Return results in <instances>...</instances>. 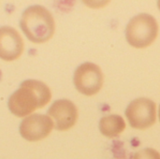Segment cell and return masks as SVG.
<instances>
[{"instance_id": "obj_1", "label": "cell", "mask_w": 160, "mask_h": 159, "mask_svg": "<svg viewBox=\"0 0 160 159\" xmlns=\"http://www.w3.org/2000/svg\"><path fill=\"white\" fill-rule=\"evenodd\" d=\"M52 98V92L48 85L38 80L22 82L8 98V107L17 117H26L37 109L45 107Z\"/></svg>"}, {"instance_id": "obj_2", "label": "cell", "mask_w": 160, "mask_h": 159, "mask_svg": "<svg viewBox=\"0 0 160 159\" xmlns=\"http://www.w3.org/2000/svg\"><path fill=\"white\" fill-rule=\"evenodd\" d=\"M20 27L31 42L40 44L52 37L55 22L52 13L46 7L40 5H33L22 12Z\"/></svg>"}, {"instance_id": "obj_3", "label": "cell", "mask_w": 160, "mask_h": 159, "mask_svg": "<svg viewBox=\"0 0 160 159\" xmlns=\"http://www.w3.org/2000/svg\"><path fill=\"white\" fill-rule=\"evenodd\" d=\"M158 35V23L155 17L141 13L133 17L126 29L128 42L134 48L143 49L150 46Z\"/></svg>"}, {"instance_id": "obj_4", "label": "cell", "mask_w": 160, "mask_h": 159, "mask_svg": "<svg viewBox=\"0 0 160 159\" xmlns=\"http://www.w3.org/2000/svg\"><path fill=\"white\" fill-rule=\"evenodd\" d=\"M73 82L81 94L88 97L94 96L102 88L103 74L98 65L86 62L75 70Z\"/></svg>"}, {"instance_id": "obj_5", "label": "cell", "mask_w": 160, "mask_h": 159, "mask_svg": "<svg viewBox=\"0 0 160 159\" xmlns=\"http://www.w3.org/2000/svg\"><path fill=\"white\" fill-rule=\"evenodd\" d=\"M126 117L133 128L146 129L156 123V103L149 98H137L128 106Z\"/></svg>"}, {"instance_id": "obj_6", "label": "cell", "mask_w": 160, "mask_h": 159, "mask_svg": "<svg viewBox=\"0 0 160 159\" xmlns=\"http://www.w3.org/2000/svg\"><path fill=\"white\" fill-rule=\"evenodd\" d=\"M53 128V123L48 115L30 114L20 124L19 132L28 142H38L50 135Z\"/></svg>"}, {"instance_id": "obj_7", "label": "cell", "mask_w": 160, "mask_h": 159, "mask_svg": "<svg viewBox=\"0 0 160 159\" xmlns=\"http://www.w3.org/2000/svg\"><path fill=\"white\" fill-rule=\"evenodd\" d=\"M78 109L68 99L54 101L48 111V116L53 123V127L59 131H67L72 128L78 120Z\"/></svg>"}, {"instance_id": "obj_8", "label": "cell", "mask_w": 160, "mask_h": 159, "mask_svg": "<svg viewBox=\"0 0 160 159\" xmlns=\"http://www.w3.org/2000/svg\"><path fill=\"white\" fill-rule=\"evenodd\" d=\"M24 49L19 32L11 26L0 27V59L11 62L20 58Z\"/></svg>"}, {"instance_id": "obj_9", "label": "cell", "mask_w": 160, "mask_h": 159, "mask_svg": "<svg viewBox=\"0 0 160 159\" xmlns=\"http://www.w3.org/2000/svg\"><path fill=\"white\" fill-rule=\"evenodd\" d=\"M126 128V123L120 115L112 114L102 117L99 122L100 132L108 138L119 136Z\"/></svg>"}, {"instance_id": "obj_10", "label": "cell", "mask_w": 160, "mask_h": 159, "mask_svg": "<svg viewBox=\"0 0 160 159\" xmlns=\"http://www.w3.org/2000/svg\"><path fill=\"white\" fill-rule=\"evenodd\" d=\"M131 159H160V154L155 149L146 148L137 152Z\"/></svg>"}, {"instance_id": "obj_11", "label": "cell", "mask_w": 160, "mask_h": 159, "mask_svg": "<svg viewBox=\"0 0 160 159\" xmlns=\"http://www.w3.org/2000/svg\"><path fill=\"white\" fill-rule=\"evenodd\" d=\"M158 8L160 9V1H158Z\"/></svg>"}, {"instance_id": "obj_12", "label": "cell", "mask_w": 160, "mask_h": 159, "mask_svg": "<svg viewBox=\"0 0 160 159\" xmlns=\"http://www.w3.org/2000/svg\"><path fill=\"white\" fill-rule=\"evenodd\" d=\"M159 119H160V107H159Z\"/></svg>"}]
</instances>
